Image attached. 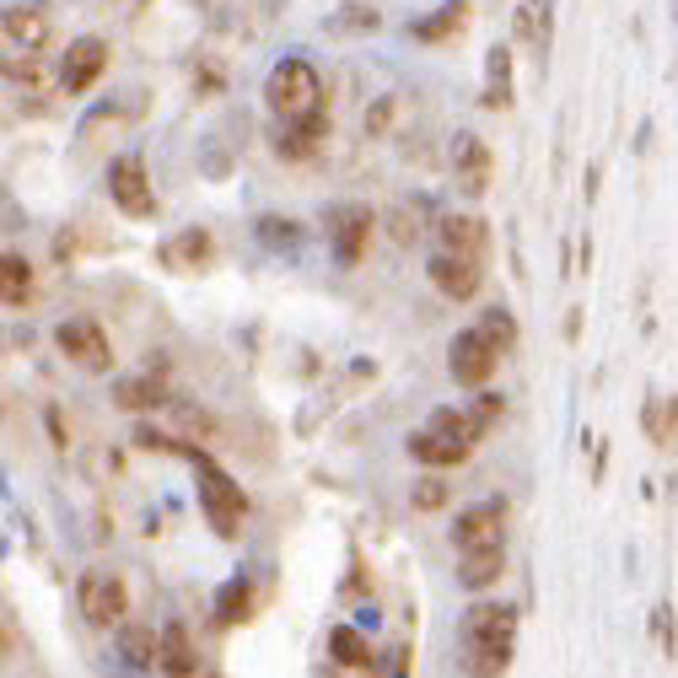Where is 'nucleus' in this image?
<instances>
[{"mask_svg":"<svg viewBox=\"0 0 678 678\" xmlns=\"http://www.w3.org/2000/svg\"><path fill=\"white\" fill-rule=\"evenodd\" d=\"M264 97H269V114L286 125V119H301L312 108H324V82L307 60H280L264 82Z\"/></svg>","mask_w":678,"mask_h":678,"instance_id":"nucleus-1","label":"nucleus"},{"mask_svg":"<svg viewBox=\"0 0 678 678\" xmlns=\"http://www.w3.org/2000/svg\"><path fill=\"white\" fill-rule=\"evenodd\" d=\"M76 608H82V619L92 631H119L129 614L125 582H119L114 571H82V582H76Z\"/></svg>","mask_w":678,"mask_h":678,"instance_id":"nucleus-2","label":"nucleus"},{"mask_svg":"<svg viewBox=\"0 0 678 678\" xmlns=\"http://www.w3.org/2000/svg\"><path fill=\"white\" fill-rule=\"evenodd\" d=\"M501 356H507V350H501L496 339L474 324V329H464V335L453 339V350H447V372H453V382H458V388H474V393H479L485 382L496 378Z\"/></svg>","mask_w":678,"mask_h":678,"instance_id":"nucleus-3","label":"nucleus"},{"mask_svg":"<svg viewBox=\"0 0 678 678\" xmlns=\"http://www.w3.org/2000/svg\"><path fill=\"white\" fill-rule=\"evenodd\" d=\"M194 464H200V474H205V485H200V507H205V522H211L221 539H237L243 533V517H248V501H243V490L221 474V468H211L200 453H189Z\"/></svg>","mask_w":678,"mask_h":678,"instance_id":"nucleus-4","label":"nucleus"},{"mask_svg":"<svg viewBox=\"0 0 678 678\" xmlns=\"http://www.w3.org/2000/svg\"><path fill=\"white\" fill-rule=\"evenodd\" d=\"M54 345H60V356H65L71 367H82L92 378L114 372V345H108V335H103L92 318H65V324L54 329Z\"/></svg>","mask_w":678,"mask_h":678,"instance_id":"nucleus-5","label":"nucleus"},{"mask_svg":"<svg viewBox=\"0 0 678 678\" xmlns=\"http://www.w3.org/2000/svg\"><path fill=\"white\" fill-rule=\"evenodd\" d=\"M108 200H114L125 215H135V221H146V215L157 211L151 172H146V162H140V157H119V162L108 168Z\"/></svg>","mask_w":678,"mask_h":678,"instance_id":"nucleus-6","label":"nucleus"},{"mask_svg":"<svg viewBox=\"0 0 678 678\" xmlns=\"http://www.w3.org/2000/svg\"><path fill=\"white\" fill-rule=\"evenodd\" d=\"M372 226H378V215L367 211V205H335V211H329V243H335V258L345 269L367 258Z\"/></svg>","mask_w":678,"mask_h":678,"instance_id":"nucleus-7","label":"nucleus"},{"mask_svg":"<svg viewBox=\"0 0 678 678\" xmlns=\"http://www.w3.org/2000/svg\"><path fill=\"white\" fill-rule=\"evenodd\" d=\"M490 178H496V151L479 140V135H458L453 140V183L464 189L468 200H479L485 189H490Z\"/></svg>","mask_w":678,"mask_h":678,"instance_id":"nucleus-8","label":"nucleus"},{"mask_svg":"<svg viewBox=\"0 0 678 678\" xmlns=\"http://www.w3.org/2000/svg\"><path fill=\"white\" fill-rule=\"evenodd\" d=\"M431 286L442 292L447 301H468L479 297V286H485V258H468V254H442L431 258Z\"/></svg>","mask_w":678,"mask_h":678,"instance_id":"nucleus-9","label":"nucleus"},{"mask_svg":"<svg viewBox=\"0 0 678 678\" xmlns=\"http://www.w3.org/2000/svg\"><path fill=\"white\" fill-rule=\"evenodd\" d=\"M108 71V43L103 39H76L65 49V60H60V92H71V97H82L97 86V76Z\"/></svg>","mask_w":678,"mask_h":678,"instance_id":"nucleus-10","label":"nucleus"},{"mask_svg":"<svg viewBox=\"0 0 678 678\" xmlns=\"http://www.w3.org/2000/svg\"><path fill=\"white\" fill-rule=\"evenodd\" d=\"M49 39H54V17L43 11L39 0H17V6L6 11V43H11L17 54H43Z\"/></svg>","mask_w":678,"mask_h":678,"instance_id":"nucleus-11","label":"nucleus"},{"mask_svg":"<svg viewBox=\"0 0 678 678\" xmlns=\"http://www.w3.org/2000/svg\"><path fill=\"white\" fill-rule=\"evenodd\" d=\"M501 528H507V511L496 507V501H485V507H468L453 517V550H485V544H501Z\"/></svg>","mask_w":678,"mask_h":678,"instance_id":"nucleus-12","label":"nucleus"},{"mask_svg":"<svg viewBox=\"0 0 678 678\" xmlns=\"http://www.w3.org/2000/svg\"><path fill=\"white\" fill-rule=\"evenodd\" d=\"M436 232H442V248H447V254L490 258V221H485V215H468V211L442 215Z\"/></svg>","mask_w":678,"mask_h":678,"instance_id":"nucleus-13","label":"nucleus"},{"mask_svg":"<svg viewBox=\"0 0 678 678\" xmlns=\"http://www.w3.org/2000/svg\"><path fill=\"white\" fill-rule=\"evenodd\" d=\"M517 636V608L507 603H474L464 614V640H511Z\"/></svg>","mask_w":678,"mask_h":678,"instance_id":"nucleus-14","label":"nucleus"},{"mask_svg":"<svg viewBox=\"0 0 678 678\" xmlns=\"http://www.w3.org/2000/svg\"><path fill=\"white\" fill-rule=\"evenodd\" d=\"M324 135H329V114H324V108H312V114H301V119H286V135H280L275 146H280V157L307 162V157L324 146Z\"/></svg>","mask_w":678,"mask_h":678,"instance_id":"nucleus-15","label":"nucleus"},{"mask_svg":"<svg viewBox=\"0 0 678 678\" xmlns=\"http://www.w3.org/2000/svg\"><path fill=\"white\" fill-rule=\"evenodd\" d=\"M501 571H507V554H501V544H485V550H464V554H458V582H464L468 593L496 587V582H501Z\"/></svg>","mask_w":678,"mask_h":678,"instance_id":"nucleus-16","label":"nucleus"},{"mask_svg":"<svg viewBox=\"0 0 678 678\" xmlns=\"http://www.w3.org/2000/svg\"><path fill=\"white\" fill-rule=\"evenodd\" d=\"M474 453V447H464V442H453V436H442V431H415L410 436V458H421L425 468H458Z\"/></svg>","mask_w":678,"mask_h":678,"instance_id":"nucleus-17","label":"nucleus"},{"mask_svg":"<svg viewBox=\"0 0 678 678\" xmlns=\"http://www.w3.org/2000/svg\"><path fill=\"white\" fill-rule=\"evenodd\" d=\"M114 404L119 410H129V415H146V410H162V404H172L168 382L151 378V372H140V378H125L119 388H114Z\"/></svg>","mask_w":678,"mask_h":678,"instance_id":"nucleus-18","label":"nucleus"},{"mask_svg":"<svg viewBox=\"0 0 678 678\" xmlns=\"http://www.w3.org/2000/svg\"><path fill=\"white\" fill-rule=\"evenodd\" d=\"M194 668H200V657H194V636H189V625H183V619H168V625H162V674L189 678Z\"/></svg>","mask_w":678,"mask_h":678,"instance_id":"nucleus-19","label":"nucleus"},{"mask_svg":"<svg viewBox=\"0 0 678 678\" xmlns=\"http://www.w3.org/2000/svg\"><path fill=\"white\" fill-rule=\"evenodd\" d=\"M119 657L129 668H162V631L151 636V625H125L119 631Z\"/></svg>","mask_w":678,"mask_h":678,"instance_id":"nucleus-20","label":"nucleus"},{"mask_svg":"<svg viewBox=\"0 0 678 678\" xmlns=\"http://www.w3.org/2000/svg\"><path fill=\"white\" fill-rule=\"evenodd\" d=\"M28 297H33V264H28L22 254H6L0 258V301L17 312Z\"/></svg>","mask_w":678,"mask_h":678,"instance_id":"nucleus-21","label":"nucleus"},{"mask_svg":"<svg viewBox=\"0 0 678 678\" xmlns=\"http://www.w3.org/2000/svg\"><path fill=\"white\" fill-rule=\"evenodd\" d=\"M431 431H442V436H453V442H464V447H479L490 425L479 421L474 410H436V415H431Z\"/></svg>","mask_w":678,"mask_h":678,"instance_id":"nucleus-22","label":"nucleus"},{"mask_svg":"<svg viewBox=\"0 0 678 678\" xmlns=\"http://www.w3.org/2000/svg\"><path fill=\"white\" fill-rule=\"evenodd\" d=\"M640 425H646V436H651L657 447H674L678 442V399H646Z\"/></svg>","mask_w":678,"mask_h":678,"instance_id":"nucleus-23","label":"nucleus"},{"mask_svg":"<svg viewBox=\"0 0 678 678\" xmlns=\"http://www.w3.org/2000/svg\"><path fill=\"white\" fill-rule=\"evenodd\" d=\"M485 108H511V49H490V65H485Z\"/></svg>","mask_w":678,"mask_h":678,"instance_id":"nucleus-24","label":"nucleus"},{"mask_svg":"<svg viewBox=\"0 0 678 678\" xmlns=\"http://www.w3.org/2000/svg\"><path fill=\"white\" fill-rule=\"evenodd\" d=\"M329 651H335L339 668H372V663H378L372 646L361 640V631H350V625H335V631H329Z\"/></svg>","mask_w":678,"mask_h":678,"instance_id":"nucleus-25","label":"nucleus"},{"mask_svg":"<svg viewBox=\"0 0 678 678\" xmlns=\"http://www.w3.org/2000/svg\"><path fill=\"white\" fill-rule=\"evenodd\" d=\"M511 668V640H474L464 657V674H507Z\"/></svg>","mask_w":678,"mask_h":678,"instance_id":"nucleus-26","label":"nucleus"},{"mask_svg":"<svg viewBox=\"0 0 678 678\" xmlns=\"http://www.w3.org/2000/svg\"><path fill=\"white\" fill-rule=\"evenodd\" d=\"M205 258H211V237L205 232H183V237H172L162 248V264H172V269H194Z\"/></svg>","mask_w":678,"mask_h":678,"instance_id":"nucleus-27","label":"nucleus"},{"mask_svg":"<svg viewBox=\"0 0 678 678\" xmlns=\"http://www.w3.org/2000/svg\"><path fill=\"white\" fill-rule=\"evenodd\" d=\"M464 22H468V0H453V6H442L431 22H415V39H425V43L453 39V33H464Z\"/></svg>","mask_w":678,"mask_h":678,"instance_id":"nucleus-28","label":"nucleus"},{"mask_svg":"<svg viewBox=\"0 0 678 678\" xmlns=\"http://www.w3.org/2000/svg\"><path fill=\"white\" fill-rule=\"evenodd\" d=\"M248 608H254V587H248V582H226V587L215 593V619H221V625H243Z\"/></svg>","mask_w":678,"mask_h":678,"instance_id":"nucleus-29","label":"nucleus"},{"mask_svg":"<svg viewBox=\"0 0 678 678\" xmlns=\"http://www.w3.org/2000/svg\"><path fill=\"white\" fill-rule=\"evenodd\" d=\"M6 76H11V82H22V86H33V92H43V86H60V71L49 76V65H43L39 54H22V60H11V65H6Z\"/></svg>","mask_w":678,"mask_h":678,"instance_id":"nucleus-30","label":"nucleus"},{"mask_svg":"<svg viewBox=\"0 0 678 678\" xmlns=\"http://www.w3.org/2000/svg\"><path fill=\"white\" fill-rule=\"evenodd\" d=\"M421 205H399V211L388 215V237H393V243H399V248H410V243H421Z\"/></svg>","mask_w":678,"mask_h":678,"instance_id":"nucleus-31","label":"nucleus"},{"mask_svg":"<svg viewBox=\"0 0 678 678\" xmlns=\"http://www.w3.org/2000/svg\"><path fill=\"white\" fill-rule=\"evenodd\" d=\"M329 28H339V33H372V28H382V17L372 6H339V17H329Z\"/></svg>","mask_w":678,"mask_h":678,"instance_id":"nucleus-32","label":"nucleus"},{"mask_svg":"<svg viewBox=\"0 0 678 678\" xmlns=\"http://www.w3.org/2000/svg\"><path fill=\"white\" fill-rule=\"evenodd\" d=\"M447 496H453V490H447L436 474H425L421 485L410 490V507H415V511H442V507H447Z\"/></svg>","mask_w":678,"mask_h":678,"instance_id":"nucleus-33","label":"nucleus"},{"mask_svg":"<svg viewBox=\"0 0 678 678\" xmlns=\"http://www.w3.org/2000/svg\"><path fill=\"white\" fill-rule=\"evenodd\" d=\"M479 329H485V335L496 339L501 350H511V345H517V324H511V312H507V307H490V312L479 318Z\"/></svg>","mask_w":678,"mask_h":678,"instance_id":"nucleus-34","label":"nucleus"},{"mask_svg":"<svg viewBox=\"0 0 678 678\" xmlns=\"http://www.w3.org/2000/svg\"><path fill=\"white\" fill-rule=\"evenodd\" d=\"M393 114H399V97H378V103L367 108V135H372V140H378V135H388Z\"/></svg>","mask_w":678,"mask_h":678,"instance_id":"nucleus-35","label":"nucleus"},{"mask_svg":"<svg viewBox=\"0 0 678 678\" xmlns=\"http://www.w3.org/2000/svg\"><path fill=\"white\" fill-rule=\"evenodd\" d=\"M372 674H410V651H404V646H393V651H382L378 663H372Z\"/></svg>","mask_w":678,"mask_h":678,"instance_id":"nucleus-36","label":"nucleus"},{"mask_svg":"<svg viewBox=\"0 0 678 678\" xmlns=\"http://www.w3.org/2000/svg\"><path fill=\"white\" fill-rule=\"evenodd\" d=\"M474 415H479L485 425H496V421H501V393H485V388H479V399H474Z\"/></svg>","mask_w":678,"mask_h":678,"instance_id":"nucleus-37","label":"nucleus"},{"mask_svg":"<svg viewBox=\"0 0 678 678\" xmlns=\"http://www.w3.org/2000/svg\"><path fill=\"white\" fill-rule=\"evenodd\" d=\"M657 646H663V657H674V608L668 603L657 608Z\"/></svg>","mask_w":678,"mask_h":678,"instance_id":"nucleus-38","label":"nucleus"},{"mask_svg":"<svg viewBox=\"0 0 678 678\" xmlns=\"http://www.w3.org/2000/svg\"><path fill=\"white\" fill-rule=\"evenodd\" d=\"M135 442H140L146 453H168V447H172V436H162V431H151V425H140V431H135Z\"/></svg>","mask_w":678,"mask_h":678,"instance_id":"nucleus-39","label":"nucleus"},{"mask_svg":"<svg viewBox=\"0 0 678 678\" xmlns=\"http://www.w3.org/2000/svg\"><path fill=\"white\" fill-rule=\"evenodd\" d=\"M49 431H54V447L65 453V447H71V425L60 421V410H49Z\"/></svg>","mask_w":678,"mask_h":678,"instance_id":"nucleus-40","label":"nucleus"},{"mask_svg":"<svg viewBox=\"0 0 678 678\" xmlns=\"http://www.w3.org/2000/svg\"><path fill=\"white\" fill-rule=\"evenodd\" d=\"M582 335V307H571V318H565V339Z\"/></svg>","mask_w":678,"mask_h":678,"instance_id":"nucleus-41","label":"nucleus"}]
</instances>
